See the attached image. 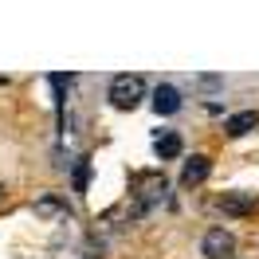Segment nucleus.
<instances>
[{
    "label": "nucleus",
    "mask_w": 259,
    "mask_h": 259,
    "mask_svg": "<svg viewBox=\"0 0 259 259\" xmlns=\"http://www.w3.org/2000/svg\"><path fill=\"white\" fill-rule=\"evenodd\" d=\"M110 106H118V110H138L142 106V98H146V82H142V75H118V79L110 82Z\"/></svg>",
    "instance_id": "f257e3e1"
},
{
    "label": "nucleus",
    "mask_w": 259,
    "mask_h": 259,
    "mask_svg": "<svg viewBox=\"0 0 259 259\" xmlns=\"http://www.w3.org/2000/svg\"><path fill=\"white\" fill-rule=\"evenodd\" d=\"M134 193H138V216H142L149 204L165 200V193H169V181H165L161 173H142V177L134 181Z\"/></svg>",
    "instance_id": "f03ea898"
},
{
    "label": "nucleus",
    "mask_w": 259,
    "mask_h": 259,
    "mask_svg": "<svg viewBox=\"0 0 259 259\" xmlns=\"http://www.w3.org/2000/svg\"><path fill=\"white\" fill-rule=\"evenodd\" d=\"M200 251H204L208 259H232V251H236V236L224 232V228H208L204 240H200Z\"/></svg>",
    "instance_id": "7ed1b4c3"
},
{
    "label": "nucleus",
    "mask_w": 259,
    "mask_h": 259,
    "mask_svg": "<svg viewBox=\"0 0 259 259\" xmlns=\"http://www.w3.org/2000/svg\"><path fill=\"white\" fill-rule=\"evenodd\" d=\"M212 173V157H204V153H193L189 161H185V169H181V185H200V181H208Z\"/></svg>",
    "instance_id": "20e7f679"
},
{
    "label": "nucleus",
    "mask_w": 259,
    "mask_h": 259,
    "mask_svg": "<svg viewBox=\"0 0 259 259\" xmlns=\"http://www.w3.org/2000/svg\"><path fill=\"white\" fill-rule=\"evenodd\" d=\"M220 208L228 216H251L259 208V200H255V193H224L220 196Z\"/></svg>",
    "instance_id": "39448f33"
},
{
    "label": "nucleus",
    "mask_w": 259,
    "mask_h": 259,
    "mask_svg": "<svg viewBox=\"0 0 259 259\" xmlns=\"http://www.w3.org/2000/svg\"><path fill=\"white\" fill-rule=\"evenodd\" d=\"M153 110L161 114V118H169V114L181 110V91L173 87V82H161V87L153 91Z\"/></svg>",
    "instance_id": "423d86ee"
},
{
    "label": "nucleus",
    "mask_w": 259,
    "mask_h": 259,
    "mask_svg": "<svg viewBox=\"0 0 259 259\" xmlns=\"http://www.w3.org/2000/svg\"><path fill=\"white\" fill-rule=\"evenodd\" d=\"M255 126H259V114L255 110H240V114H232L224 122V134L228 138H243V134H251Z\"/></svg>",
    "instance_id": "0eeeda50"
},
{
    "label": "nucleus",
    "mask_w": 259,
    "mask_h": 259,
    "mask_svg": "<svg viewBox=\"0 0 259 259\" xmlns=\"http://www.w3.org/2000/svg\"><path fill=\"white\" fill-rule=\"evenodd\" d=\"M181 149H185V142H181V134H161L157 142H153V153L161 157V161H173V157H181Z\"/></svg>",
    "instance_id": "6e6552de"
},
{
    "label": "nucleus",
    "mask_w": 259,
    "mask_h": 259,
    "mask_svg": "<svg viewBox=\"0 0 259 259\" xmlns=\"http://www.w3.org/2000/svg\"><path fill=\"white\" fill-rule=\"evenodd\" d=\"M67 200H59V196H39L35 200V216H67Z\"/></svg>",
    "instance_id": "1a4fd4ad"
},
{
    "label": "nucleus",
    "mask_w": 259,
    "mask_h": 259,
    "mask_svg": "<svg viewBox=\"0 0 259 259\" xmlns=\"http://www.w3.org/2000/svg\"><path fill=\"white\" fill-rule=\"evenodd\" d=\"M87 181H91V161L82 157V161L75 165V193H87Z\"/></svg>",
    "instance_id": "9d476101"
},
{
    "label": "nucleus",
    "mask_w": 259,
    "mask_h": 259,
    "mask_svg": "<svg viewBox=\"0 0 259 259\" xmlns=\"http://www.w3.org/2000/svg\"><path fill=\"white\" fill-rule=\"evenodd\" d=\"M200 87H204V91H220L224 79H220V75H200Z\"/></svg>",
    "instance_id": "9b49d317"
},
{
    "label": "nucleus",
    "mask_w": 259,
    "mask_h": 259,
    "mask_svg": "<svg viewBox=\"0 0 259 259\" xmlns=\"http://www.w3.org/2000/svg\"><path fill=\"white\" fill-rule=\"evenodd\" d=\"M0 200H4V181H0Z\"/></svg>",
    "instance_id": "f8f14e48"
}]
</instances>
